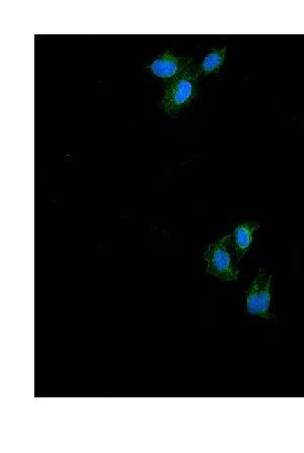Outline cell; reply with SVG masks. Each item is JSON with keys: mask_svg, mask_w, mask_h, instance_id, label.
<instances>
[{"mask_svg": "<svg viewBox=\"0 0 304 453\" xmlns=\"http://www.w3.org/2000/svg\"><path fill=\"white\" fill-rule=\"evenodd\" d=\"M259 229H260V224L258 222L249 221L238 225L233 230V233H231V247L238 265L251 249L254 232L258 231Z\"/></svg>", "mask_w": 304, "mask_h": 453, "instance_id": "obj_5", "label": "cell"}, {"mask_svg": "<svg viewBox=\"0 0 304 453\" xmlns=\"http://www.w3.org/2000/svg\"><path fill=\"white\" fill-rule=\"evenodd\" d=\"M192 65V58L180 57L166 50L147 65V70L155 77L168 83L182 75Z\"/></svg>", "mask_w": 304, "mask_h": 453, "instance_id": "obj_4", "label": "cell"}, {"mask_svg": "<svg viewBox=\"0 0 304 453\" xmlns=\"http://www.w3.org/2000/svg\"><path fill=\"white\" fill-rule=\"evenodd\" d=\"M272 281L273 276H268L263 268H260L245 297V308L249 314L263 319H273L271 312Z\"/></svg>", "mask_w": 304, "mask_h": 453, "instance_id": "obj_3", "label": "cell"}, {"mask_svg": "<svg viewBox=\"0 0 304 453\" xmlns=\"http://www.w3.org/2000/svg\"><path fill=\"white\" fill-rule=\"evenodd\" d=\"M206 272L222 281H236L240 277L236 256L231 243V234L209 245L204 253Z\"/></svg>", "mask_w": 304, "mask_h": 453, "instance_id": "obj_2", "label": "cell"}, {"mask_svg": "<svg viewBox=\"0 0 304 453\" xmlns=\"http://www.w3.org/2000/svg\"><path fill=\"white\" fill-rule=\"evenodd\" d=\"M227 46L220 49H212L198 65V73L200 76L214 75L219 73L222 65L226 59Z\"/></svg>", "mask_w": 304, "mask_h": 453, "instance_id": "obj_6", "label": "cell"}, {"mask_svg": "<svg viewBox=\"0 0 304 453\" xmlns=\"http://www.w3.org/2000/svg\"><path fill=\"white\" fill-rule=\"evenodd\" d=\"M199 77L198 66L193 64L180 77L166 83L161 101V109L166 116H177L195 101Z\"/></svg>", "mask_w": 304, "mask_h": 453, "instance_id": "obj_1", "label": "cell"}]
</instances>
